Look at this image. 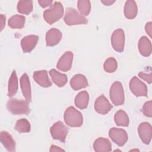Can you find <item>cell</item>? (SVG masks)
Instances as JSON below:
<instances>
[{"mask_svg": "<svg viewBox=\"0 0 152 152\" xmlns=\"http://www.w3.org/2000/svg\"><path fill=\"white\" fill-rule=\"evenodd\" d=\"M25 21V17L21 15H15L10 18L8 21V24L11 28L20 29L24 27Z\"/></svg>", "mask_w": 152, "mask_h": 152, "instance_id": "cell-25", "label": "cell"}, {"mask_svg": "<svg viewBox=\"0 0 152 152\" xmlns=\"http://www.w3.org/2000/svg\"><path fill=\"white\" fill-rule=\"evenodd\" d=\"M1 31H2L5 26V16L3 14H1Z\"/></svg>", "mask_w": 152, "mask_h": 152, "instance_id": "cell-36", "label": "cell"}, {"mask_svg": "<svg viewBox=\"0 0 152 152\" xmlns=\"http://www.w3.org/2000/svg\"><path fill=\"white\" fill-rule=\"evenodd\" d=\"M77 7L82 15H88L91 11V3L88 0H80L77 2Z\"/></svg>", "mask_w": 152, "mask_h": 152, "instance_id": "cell-29", "label": "cell"}, {"mask_svg": "<svg viewBox=\"0 0 152 152\" xmlns=\"http://www.w3.org/2000/svg\"><path fill=\"white\" fill-rule=\"evenodd\" d=\"M129 88L135 96H147L148 90L147 86L137 77H134L131 79Z\"/></svg>", "mask_w": 152, "mask_h": 152, "instance_id": "cell-8", "label": "cell"}, {"mask_svg": "<svg viewBox=\"0 0 152 152\" xmlns=\"http://www.w3.org/2000/svg\"><path fill=\"white\" fill-rule=\"evenodd\" d=\"M117 67L118 63L114 58H107L103 64V68L104 71L108 73H112L115 72L116 70Z\"/></svg>", "mask_w": 152, "mask_h": 152, "instance_id": "cell-30", "label": "cell"}, {"mask_svg": "<svg viewBox=\"0 0 152 152\" xmlns=\"http://www.w3.org/2000/svg\"><path fill=\"white\" fill-rule=\"evenodd\" d=\"M110 99L115 106L122 105L124 103L125 97L122 85L119 81L114 82L110 88Z\"/></svg>", "mask_w": 152, "mask_h": 152, "instance_id": "cell-5", "label": "cell"}, {"mask_svg": "<svg viewBox=\"0 0 152 152\" xmlns=\"http://www.w3.org/2000/svg\"><path fill=\"white\" fill-rule=\"evenodd\" d=\"M138 76L146 82H147L148 84H151L152 82V74L150 72V74H145L142 72H140L138 74Z\"/></svg>", "mask_w": 152, "mask_h": 152, "instance_id": "cell-32", "label": "cell"}, {"mask_svg": "<svg viewBox=\"0 0 152 152\" xmlns=\"http://www.w3.org/2000/svg\"><path fill=\"white\" fill-rule=\"evenodd\" d=\"M18 90V78L15 71H13L9 79L8 85V96H14Z\"/></svg>", "mask_w": 152, "mask_h": 152, "instance_id": "cell-24", "label": "cell"}, {"mask_svg": "<svg viewBox=\"0 0 152 152\" xmlns=\"http://www.w3.org/2000/svg\"><path fill=\"white\" fill-rule=\"evenodd\" d=\"M138 48L140 53L144 56H149L151 53V43L146 36H142L140 39L138 43Z\"/></svg>", "mask_w": 152, "mask_h": 152, "instance_id": "cell-19", "label": "cell"}, {"mask_svg": "<svg viewBox=\"0 0 152 152\" xmlns=\"http://www.w3.org/2000/svg\"><path fill=\"white\" fill-rule=\"evenodd\" d=\"M152 102L151 100H149L146 102L142 108V112L144 115L147 117L151 118L152 117Z\"/></svg>", "mask_w": 152, "mask_h": 152, "instance_id": "cell-31", "label": "cell"}, {"mask_svg": "<svg viewBox=\"0 0 152 152\" xmlns=\"http://www.w3.org/2000/svg\"><path fill=\"white\" fill-rule=\"evenodd\" d=\"M93 148L96 152L111 151L112 144L108 139L100 137L94 141L93 143Z\"/></svg>", "mask_w": 152, "mask_h": 152, "instance_id": "cell-18", "label": "cell"}, {"mask_svg": "<svg viewBox=\"0 0 152 152\" xmlns=\"http://www.w3.org/2000/svg\"><path fill=\"white\" fill-rule=\"evenodd\" d=\"M89 101V94L86 91H82L80 92L75 98V106L80 109H84L87 108Z\"/></svg>", "mask_w": 152, "mask_h": 152, "instance_id": "cell-23", "label": "cell"}, {"mask_svg": "<svg viewBox=\"0 0 152 152\" xmlns=\"http://www.w3.org/2000/svg\"><path fill=\"white\" fill-rule=\"evenodd\" d=\"M73 60V53L68 51L62 55L56 64L57 68L63 72L68 71L72 67Z\"/></svg>", "mask_w": 152, "mask_h": 152, "instance_id": "cell-12", "label": "cell"}, {"mask_svg": "<svg viewBox=\"0 0 152 152\" xmlns=\"http://www.w3.org/2000/svg\"><path fill=\"white\" fill-rule=\"evenodd\" d=\"M33 78L39 85L43 87H49L52 86V83L49 80L46 70L34 71L33 73Z\"/></svg>", "mask_w": 152, "mask_h": 152, "instance_id": "cell-16", "label": "cell"}, {"mask_svg": "<svg viewBox=\"0 0 152 152\" xmlns=\"http://www.w3.org/2000/svg\"><path fill=\"white\" fill-rule=\"evenodd\" d=\"M38 3L42 7L45 8V7L50 6L52 4V0H40V1H38Z\"/></svg>", "mask_w": 152, "mask_h": 152, "instance_id": "cell-33", "label": "cell"}, {"mask_svg": "<svg viewBox=\"0 0 152 152\" xmlns=\"http://www.w3.org/2000/svg\"><path fill=\"white\" fill-rule=\"evenodd\" d=\"M0 141L5 148L11 152L15 151V142L12 136L7 131H1Z\"/></svg>", "mask_w": 152, "mask_h": 152, "instance_id": "cell-17", "label": "cell"}, {"mask_svg": "<svg viewBox=\"0 0 152 152\" xmlns=\"http://www.w3.org/2000/svg\"><path fill=\"white\" fill-rule=\"evenodd\" d=\"M15 129L20 133L28 132L31 129L30 122L25 118L18 120L15 125Z\"/></svg>", "mask_w": 152, "mask_h": 152, "instance_id": "cell-28", "label": "cell"}, {"mask_svg": "<svg viewBox=\"0 0 152 152\" xmlns=\"http://www.w3.org/2000/svg\"><path fill=\"white\" fill-rule=\"evenodd\" d=\"M39 40L37 35H28L24 37L21 40V46L24 53H30L36 47Z\"/></svg>", "mask_w": 152, "mask_h": 152, "instance_id": "cell-13", "label": "cell"}, {"mask_svg": "<svg viewBox=\"0 0 152 152\" xmlns=\"http://www.w3.org/2000/svg\"><path fill=\"white\" fill-rule=\"evenodd\" d=\"M145 30L146 33L148 34V36L151 37V34H152V23L151 21L148 22L146 23L145 26Z\"/></svg>", "mask_w": 152, "mask_h": 152, "instance_id": "cell-34", "label": "cell"}, {"mask_svg": "<svg viewBox=\"0 0 152 152\" xmlns=\"http://www.w3.org/2000/svg\"><path fill=\"white\" fill-rule=\"evenodd\" d=\"M62 37V33L58 29L53 28L49 30L46 34V44L48 46L58 45Z\"/></svg>", "mask_w": 152, "mask_h": 152, "instance_id": "cell-14", "label": "cell"}, {"mask_svg": "<svg viewBox=\"0 0 152 152\" xmlns=\"http://www.w3.org/2000/svg\"><path fill=\"white\" fill-rule=\"evenodd\" d=\"M64 14V7L60 2H55L53 6L43 12V18L46 23L52 24L58 21Z\"/></svg>", "mask_w": 152, "mask_h": 152, "instance_id": "cell-2", "label": "cell"}, {"mask_svg": "<svg viewBox=\"0 0 152 152\" xmlns=\"http://www.w3.org/2000/svg\"><path fill=\"white\" fill-rule=\"evenodd\" d=\"M138 132L139 136L145 144H150L152 137V127L148 122H142L138 128Z\"/></svg>", "mask_w": 152, "mask_h": 152, "instance_id": "cell-11", "label": "cell"}, {"mask_svg": "<svg viewBox=\"0 0 152 152\" xmlns=\"http://www.w3.org/2000/svg\"><path fill=\"white\" fill-rule=\"evenodd\" d=\"M50 132L52 138L62 142H65L66 135L68 133V128L62 122H55L50 128Z\"/></svg>", "mask_w": 152, "mask_h": 152, "instance_id": "cell-6", "label": "cell"}, {"mask_svg": "<svg viewBox=\"0 0 152 152\" xmlns=\"http://www.w3.org/2000/svg\"><path fill=\"white\" fill-rule=\"evenodd\" d=\"M49 151L50 152H53V151H65L64 150H63L62 148H60L58 146H56V145H52L50 146V150Z\"/></svg>", "mask_w": 152, "mask_h": 152, "instance_id": "cell-35", "label": "cell"}, {"mask_svg": "<svg viewBox=\"0 0 152 152\" xmlns=\"http://www.w3.org/2000/svg\"><path fill=\"white\" fill-rule=\"evenodd\" d=\"M70 85L74 90H78L88 86V83L86 77L81 74L75 75L70 81Z\"/></svg>", "mask_w": 152, "mask_h": 152, "instance_id": "cell-20", "label": "cell"}, {"mask_svg": "<svg viewBox=\"0 0 152 152\" xmlns=\"http://www.w3.org/2000/svg\"><path fill=\"white\" fill-rule=\"evenodd\" d=\"M112 108V105L104 96L101 95L96 99L94 103V109L97 113L102 115H106Z\"/></svg>", "mask_w": 152, "mask_h": 152, "instance_id": "cell-10", "label": "cell"}, {"mask_svg": "<svg viewBox=\"0 0 152 152\" xmlns=\"http://www.w3.org/2000/svg\"><path fill=\"white\" fill-rule=\"evenodd\" d=\"M20 86L23 96L30 103L31 101V91L29 78L26 73L23 74L20 78Z\"/></svg>", "mask_w": 152, "mask_h": 152, "instance_id": "cell-15", "label": "cell"}, {"mask_svg": "<svg viewBox=\"0 0 152 152\" xmlns=\"http://www.w3.org/2000/svg\"><path fill=\"white\" fill-rule=\"evenodd\" d=\"M64 20L65 24L68 26L86 24L88 23L87 18L75 9L71 7L66 8Z\"/></svg>", "mask_w": 152, "mask_h": 152, "instance_id": "cell-4", "label": "cell"}, {"mask_svg": "<svg viewBox=\"0 0 152 152\" xmlns=\"http://www.w3.org/2000/svg\"><path fill=\"white\" fill-rule=\"evenodd\" d=\"M7 108L13 115H27L30 112L28 103L17 99L9 100L7 103Z\"/></svg>", "mask_w": 152, "mask_h": 152, "instance_id": "cell-3", "label": "cell"}, {"mask_svg": "<svg viewBox=\"0 0 152 152\" xmlns=\"http://www.w3.org/2000/svg\"><path fill=\"white\" fill-rule=\"evenodd\" d=\"M124 11L126 18L129 20L134 18L138 12V8L135 1L133 0L126 1Z\"/></svg>", "mask_w": 152, "mask_h": 152, "instance_id": "cell-21", "label": "cell"}, {"mask_svg": "<svg viewBox=\"0 0 152 152\" xmlns=\"http://www.w3.org/2000/svg\"><path fill=\"white\" fill-rule=\"evenodd\" d=\"M101 2L104 5L109 6V5H112L114 2H115V0H102V1H101Z\"/></svg>", "mask_w": 152, "mask_h": 152, "instance_id": "cell-37", "label": "cell"}, {"mask_svg": "<svg viewBox=\"0 0 152 152\" xmlns=\"http://www.w3.org/2000/svg\"><path fill=\"white\" fill-rule=\"evenodd\" d=\"M64 119L65 124L71 127H80L83 123L82 114L73 106H69L65 110Z\"/></svg>", "mask_w": 152, "mask_h": 152, "instance_id": "cell-1", "label": "cell"}, {"mask_svg": "<svg viewBox=\"0 0 152 152\" xmlns=\"http://www.w3.org/2000/svg\"><path fill=\"white\" fill-rule=\"evenodd\" d=\"M49 74L52 78V81L58 87L64 86L68 81L67 76L62 74L55 69H52L49 71Z\"/></svg>", "mask_w": 152, "mask_h": 152, "instance_id": "cell-22", "label": "cell"}, {"mask_svg": "<svg viewBox=\"0 0 152 152\" xmlns=\"http://www.w3.org/2000/svg\"><path fill=\"white\" fill-rule=\"evenodd\" d=\"M109 136L118 145L123 146L128 140V134L124 129L112 128L109 131Z\"/></svg>", "mask_w": 152, "mask_h": 152, "instance_id": "cell-9", "label": "cell"}, {"mask_svg": "<svg viewBox=\"0 0 152 152\" xmlns=\"http://www.w3.org/2000/svg\"><path fill=\"white\" fill-rule=\"evenodd\" d=\"M111 44L113 49L118 52H122L124 49L125 34L122 28L115 30L111 36Z\"/></svg>", "mask_w": 152, "mask_h": 152, "instance_id": "cell-7", "label": "cell"}, {"mask_svg": "<svg viewBox=\"0 0 152 152\" xmlns=\"http://www.w3.org/2000/svg\"><path fill=\"white\" fill-rule=\"evenodd\" d=\"M17 11L21 14L28 15L33 10L32 1H19L17 3Z\"/></svg>", "mask_w": 152, "mask_h": 152, "instance_id": "cell-27", "label": "cell"}, {"mask_svg": "<svg viewBox=\"0 0 152 152\" xmlns=\"http://www.w3.org/2000/svg\"><path fill=\"white\" fill-rule=\"evenodd\" d=\"M114 120L118 126H128L129 122V117L127 113L122 110H119L116 112L114 116Z\"/></svg>", "mask_w": 152, "mask_h": 152, "instance_id": "cell-26", "label": "cell"}]
</instances>
